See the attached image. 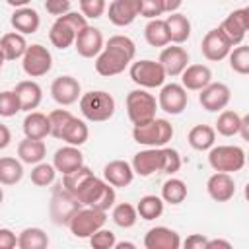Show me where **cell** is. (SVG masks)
<instances>
[{
	"label": "cell",
	"mask_w": 249,
	"mask_h": 249,
	"mask_svg": "<svg viewBox=\"0 0 249 249\" xmlns=\"http://www.w3.org/2000/svg\"><path fill=\"white\" fill-rule=\"evenodd\" d=\"M136 54V45L130 37L126 35H113L109 41L103 45L101 53L95 56V70L99 76L111 78L121 72L134 60Z\"/></svg>",
	"instance_id": "6da1fadb"
},
{
	"label": "cell",
	"mask_w": 249,
	"mask_h": 249,
	"mask_svg": "<svg viewBox=\"0 0 249 249\" xmlns=\"http://www.w3.org/2000/svg\"><path fill=\"white\" fill-rule=\"evenodd\" d=\"M74 196L82 202V206H91L99 210H109L115 204V187L105 179L95 177L93 173L74 191Z\"/></svg>",
	"instance_id": "7a4b0ae2"
},
{
	"label": "cell",
	"mask_w": 249,
	"mask_h": 249,
	"mask_svg": "<svg viewBox=\"0 0 249 249\" xmlns=\"http://www.w3.org/2000/svg\"><path fill=\"white\" fill-rule=\"evenodd\" d=\"M88 25V19L78 14V12H68L60 18L54 19V23L51 25V31H49V41L53 43V47L64 51L68 49L70 45H74V39L76 35Z\"/></svg>",
	"instance_id": "3957f363"
},
{
	"label": "cell",
	"mask_w": 249,
	"mask_h": 249,
	"mask_svg": "<svg viewBox=\"0 0 249 249\" xmlns=\"http://www.w3.org/2000/svg\"><path fill=\"white\" fill-rule=\"evenodd\" d=\"M115 97L103 89H91L80 95V111L91 123H105L115 115Z\"/></svg>",
	"instance_id": "277c9868"
},
{
	"label": "cell",
	"mask_w": 249,
	"mask_h": 249,
	"mask_svg": "<svg viewBox=\"0 0 249 249\" xmlns=\"http://www.w3.org/2000/svg\"><path fill=\"white\" fill-rule=\"evenodd\" d=\"M134 142L148 148H161L173 138V126L165 119H154L146 124H138L132 128Z\"/></svg>",
	"instance_id": "5b68a950"
},
{
	"label": "cell",
	"mask_w": 249,
	"mask_h": 249,
	"mask_svg": "<svg viewBox=\"0 0 249 249\" xmlns=\"http://www.w3.org/2000/svg\"><path fill=\"white\" fill-rule=\"evenodd\" d=\"M156 111H158V101L152 93H148L146 89L128 91V95H126V113H128V119L134 126L154 121Z\"/></svg>",
	"instance_id": "8992f818"
},
{
	"label": "cell",
	"mask_w": 249,
	"mask_h": 249,
	"mask_svg": "<svg viewBox=\"0 0 249 249\" xmlns=\"http://www.w3.org/2000/svg\"><path fill=\"white\" fill-rule=\"evenodd\" d=\"M105 222H107V212L105 210L91 208V206H82L70 218L68 228H70V231H72L74 237L88 239L93 231H97L99 228H103Z\"/></svg>",
	"instance_id": "52a82bcc"
},
{
	"label": "cell",
	"mask_w": 249,
	"mask_h": 249,
	"mask_svg": "<svg viewBox=\"0 0 249 249\" xmlns=\"http://www.w3.org/2000/svg\"><path fill=\"white\" fill-rule=\"evenodd\" d=\"M208 163L214 171L235 173L245 165V152L239 146H212L208 150Z\"/></svg>",
	"instance_id": "ba28073f"
},
{
	"label": "cell",
	"mask_w": 249,
	"mask_h": 249,
	"mask_svg": "<svg viewBox=\"0 0 249 249\" xmlns=\"http://www.w3.org/2000/svg\"><path fill=\"white\" fill-rule=\"evenodd\" d=\"M130 80L140 86V88H146V89H152V88H161L163 82H165V70L160 62L156 60H136L130 64Z\"/></svg>",
	"instance_id": "9c48e42d"
},
{
	"label": "cell",
	"mask_w": 249,
	"mask_h": 249,
	"mask_svg": "<svg viewBox=\"0 0 249 249\" xmlns=\"http://www.w3.org/2000/svg\"><path fill=\"white\" fill-rule=\"evenodd\" d=\"M21 68L29 78H41L53 68V54L47 47L35 43L27 45L21 56Z\"/></svg>",
	"instance_id": "30bf717a"
},
{
	"label": "cell",
	"mask_w": 249,
	"mask_h": 249,
	"mask_svg": "<svg viewBox=\"0 0 249 249\" xmlns=\"http://www.w3.org/2000/svg\"><path fill=\"white\" fill-rule=\"evenodd\" d=\"M82 208V202L72 195L68 193L62 185H58L53 193V198H51V218L54 224L58 226H68L70 218L74 216V212Z\"/></svg>",
	"instance_id": "8fae6325"
},
{
	"label": "cell",
	"mask_w": 249,
	"mask_h": 249,
	"mask_svg": "<svg viewBox=\"0 0 249 249\" xmlns=\"http://www.w3.org/2000/svg\"><path fill=\"white\" fill-rule=\"evenodd\" d=\"M247 29H249V8L233 10V12L220 23V31L224 33V37L230 41L231 47H237V45L243 43Z\"/></svg>",
	"instance_id": "7c38bea8"
},
{
	"label": "cell",
	"mask_w": 249,
	"mask_h": 249,
	"mask_svg": "<svg viewBox=\"0 0 249 249\" xmlns=\"http://www.w3.org/2000/svg\"><path fill=\"white\" fill-rule=\"evenodd\" d=\"M231 99V91L226 84L222 82H210L208 86H204L198 93V103L202 105V109L210 111V113H218L224 111L228 107Z\"/></svg>",
	"instance_id": "4fadbf2b"
},
{
	"label": "cell",
	"mask_w": 249,
	"mask_h": 249,
	"mask_svg": "<svg viewBox=\"0 0 249 249\" xmlns=\"http://www.w3.org/2000/svg\"><path fill=\"white\" fill-rule=\"evenodd\" d=\"M189 103V95H187V89L181 86V84H165L161 86L160 89V95H158V107L169 115H179L185 111Z\"/></svg>",
	"instance_id": "5bb4252c"
},
{
	"label": "cell",
	"mask_w": 249,
	"mask_h": 249,
	"mask_svg": "<svg viewBox=\"0 0 249 249\" xmlns=\"http://www.w3.org/2000/svg\"><path fill=\"white\" fill-rule=\"evenodd\" d=\"M200 51H202V56L210 62H218V60H224L230 51H231V45L230 41L224 37V33L220 31V27H214L210 29L204 37H202V43H200Z\"/></svg>",
	"instance_id": "9a60e30c"
},
{
	"label": "cell",
	"mask_w": 249,
	"mask_h": 249,
	"mask_svg": "<svg viewBox=\"0 0 249 249\" xmlns=\"http://www.w3.org/2000/svg\"><path fill=\"white\" fill-rule=\"evenodd\" d=\"M51 95L58 105H72L82 95V86L74 76H58L51 84Z\"/></svg>",
	"instance_id": "2e32d148"
},
{
	"label": "cell",
	"mask_w": 249,
	"mask_h": 249,
	"mask_svg": "<svg viewBox=\"0 0 249 249\" xmlns=\"http://www.w3.org/2000/svg\"><path fill=\"white\" fill-rule=\"evenodd\" d=\"M130 165L134 175H140V177H150L154 173H160L163 165V152L161 148H146L134 154Z\"/></svg>",
	"instance_id": "e0dca14e"
},
{
	"label": "cell",
	"mask_w": 249,
	"mask_h": 249,
	"mask_svg": "<svg viewBox=\"0 0 249 249\" xmlns=\"http://www.w3.org/2000/svg\"><path fill=\"white\" fill-rule=\"evenodd\" d=\"M103 45H105V43H103L101 31H99L97 27L89 25V23H88V25L76 35V39H74V47H76L78 54L84 56V58H95V56L101 53Z\"/></svg>",
	"instance_id": "ac0fdd59"
},
{
	"label": "cell",
	"mask_w": 249,
	"mask_h": 249,
	"mask_svg": "<svg viewBox=\"0 0 249 249\" xmlns=\"http://www.w3.org/2000/svg\"><path fill=\"white\" fill-rule=\"evenodd\" d=\"M140 16V0H113L107 8V18L117 27L130 25Z\"/></svg>",
	"instance_id": "d6986e66"
},
{
	"label": "cell",
	"mask_w": 249,
	"mask_h": 249,
	"mask_svg": "<svg viewBox=\"0 0 249 249\" xmlns=\"http://www.w3.org/2000/svg\"><path fill=\"white\" fill-rule=\"evenodd\" d=\"M158 62L163 66L165 76L175 78V76H181V72L187 68V64H189V53L183 47H179V45H173V47H167L165 45L163 51L160 53Z\"/></svg>",
	"instance_id": "ffe728a7"
},
{
	"label": "cell",
	"mask_w": 249,
	"mask_h": 249,
	"mask_svg": "<svg viewBox=\"0 0 249 249\" xmlns=\"http://www.w3.org/2000/svg\"><path fill=\"white\" fill-rule=\"evenodd\" d=\"M206 191H208V195H210L212 200H216V202H228L235 195V181H233V177L230 173L216 171V173H212L208 177Z\"/></svg>",
	"instance_id": "44dd1931"
},
{
	"label": "cell",
	"mask_w": 249,
	"mask_h": 249,
	"mask_svg": "<svg viewBox=\"0 0 249 249\" xmlns=\"http://www.w3.org/2000/svg\"><path fill=\"white\" fill-rule=\"evenodd\" d=\"M144 247L146 249H179L181 237L171 228L156 226V228L148 230V233L144 235Z\"/></svg>",
	"instance_id": "7402d4cb"
},
{
	"label": "cell",
	"mask_w": 249,
	"mask_h": 249,
	"mask_svg": "<svg viewBox=\"0 0 249 249\" xmlns=\"http://www.w3.org/2000/svg\"><path fill=\"white\" fill-rule=\"evenodd\" d=\"M212 82V70L206 64H187L181 72V86L191 91H200Z\"/></svg>",
	"instance_id": "603a6c76"
},
{
	"label": "cell",
	"mask_w": 249,
	"mask_h": 249,
	"mask_svg": "<svg viewBox=\"0 0 249 249\" xmlns=\"http://www.w3.org/2000/svg\"><path fill=\"white\" fill-rule=\"evenodd\" d=\"M103 179L113 187H128L134 179L132 165L124 160H113L103 167Z\"/></svg>",
	"instance_id": "cb8c5ba5"
},
{
	"label": "cell",
	"mask_w": 249,
	"mask_h": 249,
	"mask_svg": "<svg viewBox=\"0 0 249 249\" xmlns=\"http://www.w3.org/2000/svg\"><path fill=\"white\" fill-rule=\"evenodd\" d=\"M53 165L56 171H60L62 175L64 173H70L74 169H78L80 165H84V154L80 152L78 146H64V148H58L53 156Z\"/></svg>",
	"instance_id": "d4e9b609"
},
{
	"label": "cell",
	"mask_w": 249,
	"mask_h": 249,
	"mask_svg": "<svg viewBox=\"0 0 249 249\" xmlns=\"http://www.w3.org/2000/svg\"><path fill=\"white\" fill-rule=\"evenodd\" d=\"M10 23L12 27L21 33V35H29V33H35L41 25V18L37 14V10L29 8V6H23V8H16V12L12 14L10 18Z\"/></svg>",
	"instance_id": "484cf974"
},
{
	"label": "cell",
	"mask_w": 249,
	"mask_h": 249,
	"mask_svg": "<svg viewBox=\"0 0 249 249\" xmlns=\"http://www.w3.org/2000/svg\"><path fill=\"white\" fill-rule=\"evenodd\" d=\"M14 91H16V95H18V99H19L21 111H27V113L33 111V109H37L39 103H41V99H43V89H41V86H39L37 82H33V80H23V82H19Z\"/></svg>",
	"instance_id": "4316f807"
},
{
	"label": "cell",
	"mask_w": 249,
	"mask_h": 249,
	"mask_svg": "<svg viewBox=\"0 0 249 249\" xmlns=\"http://www.w3.org/2000/svg\"><path fill=\"white\" fill-rule=\"evenodd\" d=\"M165 25H167V33H169V43L175 45H183L189 37H191V21L187 16L173 12L165 18Z\"/></svg>",
	"instance_id": "83f0119b"
},
{
	"label": "cell",
	"mask_w": 249,
	"mask_h": 249,
	"mask_svg": "<svg viewBox=\"0 0 249 249\" xmlns=\"http://www.w3.org/2000/svg\"><path fill=\"white\" fill-rule=\"evenodd\" d=\"M18 156L21 160V163H29V165H35L39 161L45 160L47 156V146L43 140H37V138H23L19 144H18Z\"/></svg>",
	"instance_id": "f1b7e54d"
},
{
	"label": "cell",
	"mask_w": 249,
	"mask_h": 249,
	"mask_svg": "<svg viewBox=\"0 0 249 249\" xmlns=\"http://www.w3.org/2000/svg\"><path fill=\"white\" fill-rule=\"evenodd\" d=\"M23 132L27 138L43 140L47 134H51L49 117L45 113H39V111H29L23 119Z\"/></svg>",
	"instance_id": "f546056e"
},
{
	"label": "cell",
	"mask_w": 249,
	"mask_h": 249,
	"mask_svg": "<svg viewBox=\"0 0 249 249\" xmlns=\"http://www.w3.org/2000/svg\"><path fill=\"white\" fill-rule=\"evenodd\" d=\"M25 49H27V41L18 31H10V33H6V35L0 37V51H2V54H4L6 60H18V58H21L23 53H25Z\"/></svg>",
	"instance_id": "4dcf8cb0"
},
{
	"label": "cell",
	"mask_w": 249,
	"mask_h": 249,
	"mask_svg": "<svg viewBox=\"0 0 249 249\" xmlns=\"http://www.w3.org/2000/svg\"><path fill=\"white\" fill-rule=\"evenodd\" d=\"M187 140H189L191 148H195L198 152H204V150H210L214 146V142H216V130L210 124H195L189 130Z\"/></svg>",
	"instance_id": "1f68e13d"
},
{
	"label": "cell",
	"mask_w": 249,
	"mask_h": 249,
	"mask_svg": "<svg viewBox=\"0 0 249 249\" xmlns=\"http://www.w3.org/2000/svg\"><path fill=\"white\" fill-rule=\"evenodd\" d=\"M144 39L150 47H165L169 45V33H167V25L165 19L154 18L146 23L144 27Z\"/></svg>",
	"instance_id": "d6a6232c"
},
{
	"label": "cell",
	"mask_w": 249,
	"mask_h": 249,
	"mask_svg": "<svg viewBox=\"0 0 249 249\" xmlns=\"http://www.w3.org/2000/svg\"><path fill=\"white\" fill-rule=\"evenodd\" d=\"M88 136H89L88 124H86L82 119L72 117V121L64 126L62 134H60V140H64V142L70 144V146H82V144L88 142Z\"/></svg>",
	"instance_id": "836d02e7"
},
{
	"label": "cell",
	"mask_w": 249,
	"mask_h": 249,
	"mask_svg": "<svg viewBox=\"0 0 249 249\" xmlns=\"http://www.w3.org/2000/svg\"><path fill=\"white\" fill-rule=\"evenodd\" d=\"M23 177V163L21 160L4 156L0 158V185H16Z\"/></svg>",
	"instance_id": "e575fe53"
},
{
	"label": "cell",
	"mask_w": 249,
	"mask_h": 249,
	"mask_svg": "<svg viewBox=\"0 0 249 249\" xmlns=\"http://www.w3.org/2000/svg\"><path fill=\"white\" fill-rule=\"evenodd\" d=\"M187 198V185L185 181L171 177L161 185V200L167 204H181Z\"/></svg>",
	"instance_id": "d590c367"
},
{
	"label": "cell",
	"mask_w": 249,
	"mask_h": 249,
	"mask_svg": "<svg viewBox=\"0 0 249 249\" xmlns=\"http://www.w3.org/2000/svg\"><path fill=\"white\" fill-rule=\"evenodd\" d=\"M49 245V237L41 228H25L18 235L19 249H45Z\"/></svg>",
	"instance_id": "8d00e7d4"
},
{
	"label": "cell",
	"mask_w": 249,
	"mask_h": 249,
	"mask_svg": "<svg viewBox=\"0 0 249 249\" xmlns=\"http://www.w3.org/2000/svg\"><path fill=\"white\" fill-rule=\"evenodd\" d=\"M136 212L142 220H156L163 214V200L161 196H156V195H146L138 200L136 204Z\"/></svg>",
	"instance_id": "74e56055"
},
{
	"label": "cell",
	"mask_w": 249,
	"mask_h": 249,
	"mask_svg": "<svg viewBox=\"0 0 249 249\" xmlns=\"http://www.w3.org/2000/svg\"><path fill=\"white\" fill-rule=\"evenodd\" d=\"M111 218L113 222L126 230V228H132L138 220V212H136V206L128 204V202H121V204H113V212H111Z\"/></svg>",
	"instance_id": "f35d334b"
},
{
	"label": "cell",
	"mask_w": 249,
	"mask_h": 249,
	"mask_svg": "<svg viewBox=\"0 0 249 249\" xmlns=\"http://www.w3.org/2000/svg\"><path fill=\"white\" fill-rule=\"evenodd\" d=\"M239 124H241V117L235 111H222L218 115L214 130L222 136H235L239 132Z\"/></svg>",
	"instance_id": "ab89813d"
},
{
	"label": "cell",
	"mask_w": 249,
	"mask_h": 249,
	"mask_svg": "<svg viewBox=\"0 0 249 249\" xmlns=\"http://www.w3.org/2000/svg\"><path fill=\"white\" fill-rule=\"evenodd\" d=\"M228 58H230V68L233 72H237L241 76L249 74V47L247 45L241 43L237 47H231Z\"/></svg>",
	"instance_id": "60d3db41"
},
{
	"label": "cell",
	"mask_w": 249,
	"mask_h": 249,
	"mask_svg": "<svg viewBox=\"0 0 249 249\" xmlns=\"http://www.w3.org/2000/svg\"><path fill=\"white\" fill-rule=\"evenodd\" d=\"M56 177V169L53 163H45L39 161L35 163V167L31 169V183L37 187H49Z\"/></svg>",
	"instance_id": "b9f144b4"
},
{
	"label": "cell",
	"mask_w": 249,
	"mask_h": 249,
	"mask_svg": "<svg viewBox=\"0 0 249 249\" xmlns=\"http://www.w3.org/2000/svg\"><path fill=\"white\" fill-rule=\"evenodd\" d=\"M49 128H51V136H54V138H60V134H62V130H64V126L72 121V113L70 111H66V109H54V111H51L49 115Z\"/></svg>",
	"instance_id": "7bdbcfd3"
},
{
	"label": "cell",
	"mask_w": 249,
	"mask_h": 249,
	"mask_svg": "<svg viewBox=\"0 0 249 249\" xmlns=\"http://www.w3.org/2000/svg\"><path fill=\"white\" fill-rule=\"evenodd\" d=\"M18 111H21V107L16 91L14 89L0 91V117H14Z\"/></svg>",
	"instance_id": "ee69618b"
},
{
	"label": "cell",
	"mask_w": 249,
	"mask_h": 249,
	"mask_svg": "<svg viewBox=\"0 0 249 249\" xmlns=\"http://www.w3.org/2000/svg\"><path fill=\"white\" fill-rule=\"evenodd\" d=\"M89 245L93 249H113L117 239H115V233L111 230H105V228H99L97 231H93L89 237Z\"/></svg>",
	"instance_id": "f6af8a7d"
},
{
	"label": "cell",
	"mask_w": 249,
	"mask_h": 249,
	"mask_svg": "<svg viewBox=\"0 0 249 249\" xmlns=\"http://www.w3.org/2000/svg\"><path fill=\"white\" fill-rule=\"evenodd\" d=\"M78 2H80V14L86 19H97L107 10V2L105 0H78Z\"/></svg>",
	"instance_id": "bcb514c9"
},
{
	"label": "cell",
	"mask_w": 249,
	"mask_h": 249,
	"mask_svg": "<svg viewBox=\"0 0 249 249\" xmlns=\"http://www.w3.org/2000/svg\"><path fill=\"white\" fill-rule=\"evenodd\" d=\"M161 152H163L161 173H167V175L177 173L179 167H181V156H179V152L173 150V148H165V146H161Z\"/></svg>",
	"instance_id": "7dc6e473"
},
{
	"label": "cell",
	"mask_w": 249,
	"mask_h": 249,
	"mask_svg": "<svg viewBox=\"0 0 249 249\" xmlns=\"http://www.w3.org/2000/svg\"><path fill=\"white\" fill-rule=\"evenodd\" d=\"M161 14H165L161 0H140V16L142 18L154 19V18H160Z\"/></svg>",
	"instance_id": "c3c4849f"
},
{
	"label": "cell",
	"mask_w": 249,
	"mask_h": 249,
	"mask_svg": "<svg viewBox=\"0 0 249 249\" xmlns=\"http://www.w3.org/2000/svg\"><path fill=\"white\" fill-rule=\"evenodd\" d=\"M70 6H72L70 0H45V10L54 18H60V16L68 14Z\"/></svg>",
	"instance_id": "681fc988"
},
{
	"label": "cell",
	"mask_w": 249,
	"mask_h": 249,
	"mask_svg": "<svg viewBox=\"0 0 249 249\" xmlns=\"http://www.w3.org/2000/svg\"><path fill=\"white\" fill-rule=\"evenodd\" d=\"M18 245V237L12 230L0 228V249H14Z\"/></svg>",
	"instance_id": "f907efd6"
},
{
	"label": "cell",
	"mask_w": 249,
	"mask_h": 249,
	"mask_svg": "<svg viewBox=\"0 0 249 249\" xmlns=\"http://www.w3.org/2000/svg\"><path fill=\"white\" fill-rule=\"evenodd\" d=\"M204 245H206V237L202 233H191L185 239V247L187 249H204Z\"/></svg>",
	"instance_id": "816d5d0a"
},
{
	"label": "cell",
	"mask_w": 249,
	"mask_h": 249,
	"mask_svg": "<svg viewBox=\"0 0 249 249\" xmlns=\"http://www.w3.org/2000/svg\"><path fill=\"white\" fill-rule=\"evenodd\" d=\"M10 142H12V132H10V128L0 123V150L8 148Z\"/></svg>",
	"instance_id": "f5cc1de1"
},
{
	"label": "cell",
	"mask_w": 249,
	"mask_h": 249,
	"mask_svg": "<svg viewBox=\"0 0 249 249\" xmlns=\"http://www.w3.org/2000/svg\"><path fill=\"white\" fill-rule=\"evenodd\" d=\"M214 247H224V249H230L231 243L226 241V239H206V245L204 249H214Z\"/></svg>",
	"instance_id": "db71d44e"
},
{
	"label": "cell",
	"mask_w": 249,
	"mask_h": 249,
	"mask_svg": "<svg viewBox=\"0 0 249 249\" xmlns=\"http://www.w3.org/2000/svg\"><path fill=\"white\" fill-rule=\"evenodd\" d=\"M161 2H163V10H165L167 14L177 12V10L181 8V4H183V0H161Z\"/></svg>",
	"instance_id": "11a10c76"
},
{
	"label": "cell",
	"mask_w": 249,
	"mask_h": 249,
	"mask_svg": "<svg viewBox=\"0 0 249 249\" xmlns=\"http://www.w3.org/2000/svg\"><path fill=\"white\" fill-rule=\"evenodd\" d=\"M237 134H241L243 140H249V115L241 117V124H239V132Z\"/></svg>",
	"instance_id": "9f6ffc18"
},
{
	"label": "cell",
	"mask_w": 249,
	"mask_h": 249,
	"mask_svg": "<svg viewBox=\"0 0 249 249\" xmlns=\"http://www.w3.org/2000/svg\"><path fill=\"white\" fill-rule=\"evenodd\" d=\"M10 6H14V8H23V6H27L31 0H6Z\"/></svg>",
	"instance_id": "6f0895ef"
},
{
	"label": "cell",
	"mask_w": 249,
	"mask_h": 249,
	"mask_svg": "<svg viewBox=\"0 0 249 249\" xmlns=\"http://www.w3.org/2000/svg\"><path fill=\"white\" fill-rule=\"evenodd\" d=\"M115 247H117V249H124V247L134 249L136 245H134V243H130V241H117V243H115Z\"/></svg>",
	"instance_id": "680465c9"
},
{
	"label": "cell",
	"mask_w": 249,
	"mask_h": 249,
	"mask_svg": "<svg viewBox=\"0 0 249 249\" xmlns=\"http://www.w3.org/2000/svg\"><path fill=\"white\" fill-rule=\"evenodd\" d=\"M4 62H6V58H4V54H2V51H0V72H2V66H4Z\"/></svg>",
	"instance_id": "91938a15"
},
{
	"label": "cell",
	"mask_w": 249,
	"mask_h": 249,
	"mask_svg": "<svg viewBox=\"0 0 249 249\" xmlns=\"http://www.w3.org/2000/svg\"><path fill=\"white\" fill-rule=\"evenodd\" d=\"M2 200H4V191H2V187H0V204H2Z\"/></svg>",
	"instance_id": "94428289"
}]
</instances>
